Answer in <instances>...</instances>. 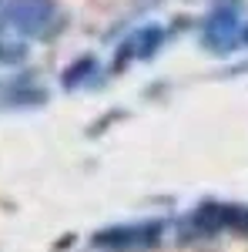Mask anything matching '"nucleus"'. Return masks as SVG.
<instances>
[{"instance_id": "1", "label": "nucleus", "mask_w": 248, "mask_h": 252, "mask_svg": "<svg viewBox=\"0 0 248 252\" xmlns=\"http://www.w3.org/2000/svg\"><path fill=\"white\" fill-rule=\"evenodd\" d=\"M161 232V225H138V229H111V232L97 235V242H114L111 249H128V246H151L154 235Z\"/></svg>"}, {"instance_id": "2", "label": "nucleus", "mask_w": 248, "mask_h": 252, "mask_svg": "<svg viewBox=\"0 0 248 252\" xmlns=\"http://www.w3.org/2000/svg\"><path fill=\"white\" fill-rule=\"evenodd\" d=\"M51 14V0H14L10 3V20L20 27H37Z\"/></svg>"}, {"instance_id": "3", "label": "nucleus", "mask_w": 248, "mask_h": 252, "mask_svg": "<svg viewBox=\"0 0 248 252\" xmlns=\"http://www.w3.org/2000/svg\"><path fill=\"white\" fill-rule=\"evenodd\" d=\"M158 40H161V31H158V27H148V31L138 37V47H134V44H131V47L138 51V54H141V58H148L154 47H158Z\"/></svg>"}]
</instances>
